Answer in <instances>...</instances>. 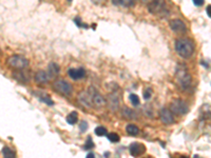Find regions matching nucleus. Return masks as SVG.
<instances>
[{"mask_svg":"<svg viewBox=\"0 0 211 158\" xmlns=\"http://www.w3.org/2000/svg\"><path fill=\"white\" fill-rule=\"evenodd\" d=\"M176 80L179 87L184 90H188L191 85V81H192V77L189 73V70L184 63H179L176 68Z\"/></svg>","mask_w":211,"mask_h":158,"instance_id":"1","label":"nucleus"},{"mask_svg":"<svg viewBox=\"0 0 211 158\" xmlns=\"http://www.w3.org/2000/svg\"><path fill=\"white\" fill-rule=\"evenodd\" d=\"M175 50L182 58H190L193 54L194 45L188 38H179L175 42Z\"/></svg>","mask_w":211,"mask_h":158,"instance_id":"2","label":"nucleus"},{"mask_svg":"<svg viewBox=\"0 0 211 158\" xmlns=\"http://www.w3.org/2000/svg\"><path fill=\"white\" fill-rule=\"evenodd\" d=\"M7 63L9 65V66L16 70H23L29 66L30 62L26 57L20 56V55H12L7 58Z\"/></svg>","mask_w":211,"mask_h":158,"instance_id":"3","label":"nucleus"},{"mask_svg":"<svg viewBox=\"0 0 211 158\" xmlns=\"http://www.w3.org/2000/svg\"><path fill=\"white\" fill-rule=\"evenodd\" d=\"M170 111L173 114H176V115H184L186 113H188V111H189V107H188V103L187 102H185L184 100H182V99H175V100H173L171 102V105H170Z\"/></svg>","mask_w":211,"mask_h":158,"instance_id":"4","label":"nucleus"},{"mask_svg":"<svg viewBox=\"0 0 211 158\" xmlns=\"http://www.w3.org/2000/svg\"><path fill=\"white\" fill-rule=\"evenodd\" d=\"M53 87H54V89L58 93H60L61 95H66V96L71 95L72 91H73L72 85L63 79L56 80V81L54 82V84H53Z\"/></svg>","mask_w":211,"mask_h":158,"instance_id":"5","label":"nucleus"},{"mask_svg":"<svg viewBox=\"0 0 211 158\" xmlns=\"http://www.w3.org/2000/svg\"><path fill=\"white\" fill-rule=\"evenodd\" d=\"M149 12L153 15H158L159 13H163L166 10L165 0H153L148 5Z\"/></svg>","mask_w":211,"mask_h":158,"instance_id":"6","label":"nucleus"},{"mask_svg":"<svg viewBox=\"0 0 211 158\" xmlns=\"http://www.w3.org/2000/svg\"><path fill=\"white\" fill-rule=\"evenodd\" d=\"M170 29L176 34H185L187 32V26H186L185 22L180 19H174V20H171L170 23Z\"/></svg>","mask_w":211,"mask_h":158,"instance_id":"7","label":"nucleus"},{"mask_svg":"<svg viewBox=\"0 0 211 158\" xmlns=\"http://www.w3.org/2000/svg\"><path fill=\"white\" fill-rule=\"evenodd\" d=\"M88 90H89V92H90V94H91V97H92V103L94 105H96V107H98V108L104 107L105 103H106V100H105L104 96L97 92V91L94 88H90V89H88Z\"/></svg>","mask_w":211,"mask_h":158,"instance_id":"8","label":"nucleus"},{"mask_svg":"<svg viewBox=\"0 0 211 158\" xmlns=\"http://www.w3.org/2000/svg\"><path fill=\"white\" fill-rule=\"evenodd\" d=\"M159 118H160V120H162V122L165 124H171L174 122L173 113H172L169 109H165V108L160 110Z\"/></svg>","mask_w":211,"mask_h":158,"instance_id":"9","label":"nucleus"},{"mask_svg":"<svg viewBox=\"0 0 211 158\" xmlns=\"http://www.w3.org/2000/svg\"><path fill=\"white\" fill-rule=\"evenodd\" d=\"M78 101L86 108H92V97H91L90 92L88 91H84L78 95Z\"/></svg>","mask_w":211,"mask_h":158,"instance_id":"10","label":"nucleus"},{"mask_svg":"<svg viewBox=\"0 0 211 158\" xmlns=\"http://www.w3.org/2000/svg\"><path fill=\"white\" fill-rule=\"evenodd\" d=\"M107 103H108V108H109L111 111H113V112H115V111H117L119 109V99L117 95H115V94H109V95H108Z\"/></svg>","mask_w":211,"mask_h":158,"instance_id":"11","label":"nucleus"},{"mask_svg":"<svg viewBox=\"0 0 211 158\" xmlns=\"http://www.w3.org/2000/svg\"><path fill=\"white\" fill-rule=\"evenodd\" d=\"M68 74H69V76H70V78L74 79V80H78V79L84 78L85 75H86V71L81 68L70 69V70L68 71Z\"/></svg>","mask_w":211,"mask_h":158,"instance_id":"12","label":"nucleus"},{"mask_svg":"<svg viewBox=\"0 0 211 158\" xmlns=\"http://www.w3.org/2000/svg\"><path fill=\"white\" fill-rule=\"evenodd\" d=\"M34 78H35L36 84H48L50 80L48 73L44 71H38L37 73L35 74Z\"/></svg>","mask_w":211,"mask_h":158,"instance_id":"13","label":"nucleus"},{"mask_svg":"<svg viewBox=\"0 0 211 158\" xmlns=\"http://www.w3.org/2000/svg\"><path fill=\"white\" fill-rule=\"evenodd\" d=\"M145 152V146H143L141 143H132L131 146H130V154L132 155V156L136 157V156H140Z\"/></svg>","mask_w":211,"mask_h":158,"instance_id":"14","label":"nucleus"},{"mask_svg":"<svg viewBox=\"0 0 211 158\" xmlns=\"http://www.w3.org/2000/svg\"><path fill=\"white\" fill-rule=\"evenodd\" d=\"M59 72H60L59 65L55 62H51L48 66V72L47 73H48L50 78H55V77H57L59 75Z\"/></svg>","mask_w":211,"mask_h":158,"instance_id":"15","label":"nucleus"},{"mask_svg":"<svg viewBox=\"0 0 211 158\" xmlns=\"http://www.w3.org/2000/svg\"><path fill=\"white\" fill-rule=\"evenodd\" d=\"M121 115H123L124 118L126 119H131V120H133V119L136 118V114H135V112L131 109H129V108H124L123 111H121Z\"/></svg>","mask_w":211,"mask_h":158,"instance_id":"16","label":"nucleus"},{"mask_svg":"<svg viewBox=\"0 0 211 158\" xmlns=\"http://www.w3.org/2000/svg\"><path fill=\"white\" fill-rule=\"evenodd\" d=\"M134 2L135 0H112V3L117 7H131Z\"/></svg>","mask_w":211,"mask_h":158,"instance_id":"17","label":"nucleus"},{"mask_svg":"<svg viewBox=\"0 0 211 158\" xmlns=\"http://www.w3.org/2000/svg\"><path fill=\"white\" fill-rule=\"evenodd\" d=\"M14 78L17 79L19 82H27L29 81V77L27 76V74L24 72H15L13 74Z\"/></svg>","mask_w":211,"mask_h":158,"instance_id":"18","label":"nucleus"},{"mask_svg":"<svg viewBox=\"0 0 211 158\" xmlns=\"http://www.w3.org/2000/svg\"><path fill=\"white\" fill-rule=\"evenodd\" d=\"M126 131L128 132V134L131 135V136H136L140 133V129L135 126V124H128L126 127Z\"/></svg>","mask_w":211,"mask_h":158,"instance_id":"19","label":"nucleus"},{"mask_svg":"<svg viewBox=\"0 0 211 158\" xmlns=\"http://www.w3.org/2000/svg\"><path fill=\"white\" fill-rule=\"evenodd\" d=\"M78 121V114L77 112H72L66 116V122L69 124H75Z\"/></svg>","mask_w":211,"mask_h":158,"instance_id":"20","label":"nucleus"},{"mask_svg":"<svg viewBox=\"0 0 211 158\" xmlns=\"http://www.w3.org/2000/svg\"><path fill=\"white\" fill-rule=\"evenodd\" d=\"M2 154H3V156L7 158H13L15 156V154L13 153V151L9 148V146H4V148L2 149Z\"/></svg>","mask_w":211,"mask_h":158,"instance_id":"21","label":"nucleus"},{"mask_svg":"<svg viewBox=\"0 0 211 158\" xmlns=\"http://www.w3.org/2000/svg\"><path fill=\"white\" fill-rule=\"evenodd\" d=\"M95 134L97 136H105L107 135V129L105 127H97L95 129Z\"/></svg>","mask_w":211,"mask_h":158,"instance_id":"22","label":"nucleus"},{"mask_svg":"<svg viewBox=\"0 0 211 158\" xmlns=\"http://www.w3.org/2000/svg\"><path fill=\"white\" fill-rule=\"evenodd\" d=\"M129 98H130V101H131V103L133 105H138L140 103V97H138L136 94H131Z\"/></svg>","mask_w":211,"mask_h":158,"instance_id":"23","label":"nucleus"},{"mask_svg":"<svg viewBox=\"0 0 211 158\" xmlns=\"http://www.w3.org/2000/svg\"><path fill=\"white\" fill-rule=\"evenodd\" d=\"M108 139H109L111 142H118L119 141V136L115 133H110L108 134Z\"/></svg>","mask_w":211,"mask_h":158,"instance_id":"24","label":"nucleus"},{"mask_svg":"<svg viewBox=\"0 0 211 158\" xmlns=\"http://www.w3.org/2000/svg\"><path fill=\"white\" fill-rule=\"evenodd\" d=\"M151 96H152L151 89H146V90L144 91V98H145L146 100H149V99L151 98Z\"/></svg>","mask_w":211,"mask_h":158,"instance_id":"25","label":"nucleus"},{"mask_svg":"<svg viewBox=\"0 0 211 158\" xmlns=\"http://www.w3.org/2000/svg\"><path fill=\"white\" fill-rule=\"evenodd\" d=\"M39 99L42 102H44V103H47V104H49V105H53V104H54V101L51 100V99H50V97H40Z\"/></svg>","mask_w":211,"mask_h":158,"instance_id":"26","label":"nucleus"},{"mask_svg":"<svg viewBox=\"0 0 211 158\" xmlns=\"http://www.w3.org/2000/svg\"><path fill=\"white\" fill-rule=\"evenodd\" d=\"M93 146H94V143H93V141H92V138H91V137H88L85 148H86V149H88V148H89V149H91V148H93Z\"/></svg>","mask_w":211,"mask_h":158,"instance_id":"27","label":"nucleus"},{"mask_svg":"<svg viewBox=\"0 0 211 158\" xmlns=\"http://www.w3.org/2000/svg\"><path fill=\"white\" fill-rule=\"evenodd\" d=\"M87 127H88V124L86 121H82V122L80 123V131L81 132H85L86 130H87Z\"/></svg>","mask_w":211,"mask_h":158,"instance_id":"28","label":"nucleus"},{"mask_svg":"<svg viewBox=\"0 0 211 158\" xmlns=\"http://www.w3.org/2000/svg\"><path fill=\"white\" fill-rule=\"evenodd\" d=\"M193 3L195 5H198V7H201V5H203L205 3V0H192Z\"/></svg>","mask_w":211,"mask_h":158,"instance_id":"29","label":"nucleus"},{"mask_svg":"<svg viewBox=\"0 0 211 158\" xmlns=\"http://www.w3.org/2000/svg\"><path fill=\"white\" fill-rule=\"evenodd\" d=\"M206 12H207L208 17H211V5H207V10H206Z\"/></svg>","mask_w":211,"mask_h":158,"instance_id":"30","label":"nucleus"},{"mask_svg":"<svg viewBox=\"0 0 211 158\" xmlns=\"http://www.w3.org/2000/svg\"><path fill=\"white\" fill-rule=\"evenodd\" d=\"M141 1H143L144 3H146V4H149L150 2H151V1H153V0H141Z\"/></svg>","mask_w":211,"mask_h":158,"instance_id":"31","label":"nucleus"},{"mask_svg":"<svg viewBox=\"0 0 211 158\" xmlns=\"http://www.w3.org/2000/svg\"><path fill=\"white\" fill-rule=\"evenodd\" d=\"M88 157H90V158H93V157H94V154H93V153H90V154H88Z\"/></svg>","mask_w":211,"mask_h":158,"instance_id":"32","label":"nucleus"},{"mask_svg":"<svg viewBox=\"0 0 211 158\" xmlns=\"http://www.w3.org/2000/svg\"><path fill=\"white\" fill-rule=\"evenodd\" d=\"M69 1H71V0H69Z\"/></svg>","mask_w":211,"mask_h":158,"instance_id":"33","label":"nucleus"}]
</instances>
